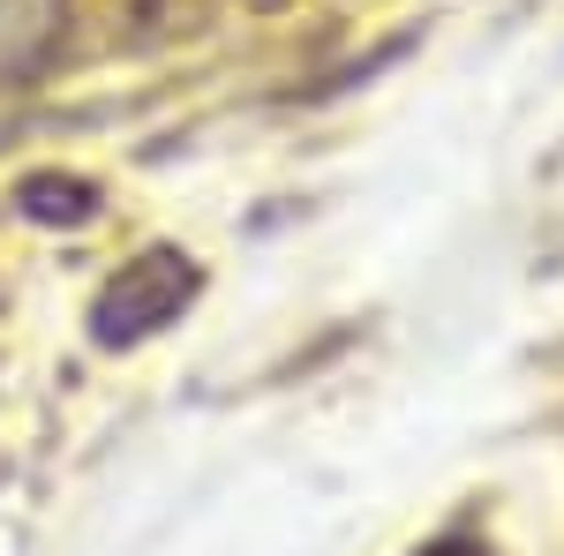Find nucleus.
I'll use <instances>...</instances> for the list:
<instances>
[{"label": "nucleus", "mask_w": 564, "mask_h": 556, "mask_svg": "<svg viewBox=\"0 0 564 556\" xmlns=\"http://www.w3.org/2000/svg\"><path fill=\"white\" fill-rule=\"evenodd\" d=\"M188 294H196V271H188V257H174V249H151V257H135L129 271L106 286V301H98V339H106V346L143 339V331L174 324Z\"/></svg>", "instance_id": "obj_1"}, {"label": "nucleus", "mask_w": 564, "mask_h": 556, "mask_svg": "<svg viewBox=\"0 0 564 556\" xmlns=\"http://www.w3.org/2000/svg\"><path fill=\"white\" fill-rule=\"evenodd\" d=\"M61 31V0H0V84L23 76Z\"/></svg>", "instance_id": "obj_2"}, {"label": "nucleus", "mask_w": 564, "mask_h": 556, "mask_svg": "<svg viewBox=\"0 0 564 556\" xmlns=\"http://www.w3.org/2000/svg\"><path fill=\"white\" fill-rule=\"evenodd\" d=\"M430 556H481V549H459V542H452V549H430Z\"/></svg>", "instance_id": "obj_3"}]
</instances>
